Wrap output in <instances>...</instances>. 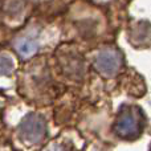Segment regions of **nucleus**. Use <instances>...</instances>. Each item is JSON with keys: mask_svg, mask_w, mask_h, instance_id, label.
I'll return each mask as SVG.
<instances>
[{"mask_svg": "<svg viewBox=\"0 0 151 151\" xmlns=\"http://www.w3.org/2000/svg\"><path fill=\"white\" fill-rule=\"evenodd\" d=\"M145 129V115L138 106L125 105L121 107L114 122V133L125 141L137 139Z\"/></svg>", "mask_w": 151, "mask_h": 151, "instance_id": "1", "label": "nucleus"}, {"mask_svg": "<svg viewBox=\"0 0 151 151\" xmlns=\"http://www.w3.org/2000/svg\"><path fill=\"white\" fill-rule=\"evenodd\" d=\"M19 134L28 143H39L45 138L47 134L45 119L36 113L25 115L19 125Z\"/></svg>", "mask_w": 151, "mask_h": 151, "instance_id": "2", "label": "nucleus"}, {"mask_svg": "<svg viewBox=\"0 0 151 151\" xmlns=\"http://www.w3.org/2000/svg\"><path fill=\"white\" fill-rule=\"evenodd\" d=\"M122 64L123 57L121 52H118L117 49H113V48L101 50L94 58L96 69L106 77H111V76L117 74L122 68Z\"/></svg>", "mask_w": 151, "mask_h": 151, "instance_id": "3", "label": "nucleus"}, {"mask_svg": "<svg viewBox=\"0 0 151 151\" xmlns=\"http://www.w3.org/2000/svg\"><path fill=\"white\" fill-rule=\"evenodd\" d=\"M130 39L133 44L135 45L149 44L151 40V25H149L147 23H143V21L138 23L131 29Z\"/></svg>", "mask_w": 151, "mask_h": 151, "instance_id": "4", "label": "nucleus"}, {"mask_svg": "<svg viewBox=\"0 0 151 151\" xmlns=\"http://www.w3.org/2000/svg\"><path fill=\"white\" fill-rule=\"evenodd\" d=\"M16 47H17V50L21 56L28 57V56H32L37 50V42L33 39H28L27 37V39H21Z\"/></svg>", "mask_w": 151, "mask_h": 151, "instance_id": "5", "label": "nucleus"}, {"mask_svg": "<svg viewBox=\"0 0 151 151\" xmlns=\"http://www.w3.org/2000/svg\"><path fill=\"white\" fill-rule=\"evenodd\" d=\"M13 68H15V63L12 57L7 55H0V76L11 74Z\"/></svg>", "mask_w": 151, "mask_h": 151, "instance_id": "6", "label": "nucleus"}, {"mask_svg": "<svg viewBox=\"0 0 151 151\" xmlns=\"http://www.w3.org/2000/svg\"><path fill=\"white\" fill-rule=\"evenodd\" d=\"M47 151H69V150L66 149L65 146H61V145H55V146L49 147Z\"/></svg>", "mask_w": 151, "mask_h": 151, "instance_id": "7", "label": "nucleus"}, {"mask_svg": "<svg viewBox=\"0 0 151 151\" xmlns=\"http://www.w3.org/2000/svg\"><path fill=\"white\" fill-rule=\"evenodd\" d=\"M149 151H151V145H150V149H149Z\"/></svg>", "mask_w": 151, "mask_h": 151, "instance_id": "8", "label": "nucleus"}]
</instances>
